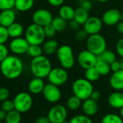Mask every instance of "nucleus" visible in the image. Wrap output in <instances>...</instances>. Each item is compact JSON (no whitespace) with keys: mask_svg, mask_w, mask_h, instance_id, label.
<instances>
[{"mask_svg":"<svg viewBox=\"0 0 123 123\" xmlns=\"http://www.w3.org/2000/svg\"><path fill=\"white\" fill-rule=\"evenodd\" d=\"M51 25L55 28L57 32H62L67 29L68 23L67 21H66L65 19H64L63 18L58 15L54 17L53 20L51 22Z\"/></svg>","mask_w":123,"mask_h":123,"instance_id":"a878e982","label":"nucleus"},{"mask_svg":"<svg viewBox=\"0 0 123 123\" xmlns=\"http://www.w3.org/2000/svg\"><path fill=\"white\" fill-rule=\"evenodd\" d=\"M98 58L107 63L109 65L112 64L113 62H115V61H117V57L115 52L107 49L105 51H104L100 55H99Z\"/></svg>","mask_w":123,"mask_h":123,"instance_id":"cd10ccee","label":"nucleus"},{"mask_svg":"<svg viewBox=\"0 0 123 123\" xmlns=\"http://www.w3.org/2000/svg\"><path fill=\"white\" fill-rule=\"evenodd\" d=\"M91 99H92L94 101H98L100 98H101V93L99 91H95L94 90V92H92L91 95Z\"/></svg>","mask_w":123,"mask_h":123,"instance_id":"de8ad7c7","label":"nucleus"},{"mask_svg":"<svg viewBox=\"0 0 123 123\" xmlns=\"http://www.w3.org/2000/svg\"><path fill=\"white\" fill-rule=\"evenodd\" d=\"M120 116H121V117L123 119V107L120 109Z\"/></svg>","mask_w":123,"mask_h":123,"instance_id":"864d4df0","label":"nucleus"},{"mask_svg":"<svg viewBox=\"0 0 123 123\" xmlns=\"http://www.w3.org/2000/svg\"><path fill=\"white\" fill-rule=\"evenodd\" d=\"M1 109L5 111L6 112H9L14 110V102L13 100L10 99H7L4 102H1Z\"/></svg>","mask_w":123,"mask_h":123,"instance_id":"c9c22d12","label":"nucleus"},{"mask_svg":"<svg viewBox=\"0 0 123 123\" xmlns=\"http://www.w3.org/2000/svg\"><path fill=\"white\" fill-rule=\"evenodd\" d=\"M120 66H121V70H123V58H122V59L120 61Z\"/></svg>","mask_w":123,"mask_h":123,"instance_id":"603ef678","label":"nucleus"},{"mask_svg":"<svg viewBox=\"0 0 123 123\" xmlns=\"http://www.w3.org/2000/svg\"><path fill=\"white\" fill-rule=\"evenodd\" d=\"M116 51L117 54L123 58V37L120 38L116 44Z\"/></svg>","mask_w":123,"mask_h":123,"instance_id":"79ce46f5","label":"nucleus"},{"mask_svg":"<svg viewBox=\"0 0 123 123\" xmlns=\"http://www.w3.org/2000/svg\"><path fill=\"white\" fill-rule=\"evenodd\" d=\"M101 123H123V119L116 114H107L103 117Z\"/></svg>","mask_w":123,"mask_h":123,"instance_id":"2f4dec72","label":"nucleus"},{"mask_svg":"<svg viewBox=\"0 0 123 123\" xmlns=\"http://www.w3.org/2000/svg\"><path fill=\"white\" fill-rule=\"evenodd\" d=\"M117 30L120 34L123 35V21H120L117 25Z\"/></svg>","mask_w":123,"mask_h":123,"instance_id":"8fccbe9b","label":"nucleus"},{"mask_svg":"<svg viewBox=\"0 0 123 123\" xmlns=\"http://www.w3.org/2000/svg\"><path fill=\"white\" fill-rule=\"evenodd\" d=\"M75 9H73L70 5H62L59 9V16L65 19L67 22H70L74 19Z\"/></svg>","mask_w":123,"mask_h":123,"instance_id":"4be33fe9","label":"nucleus"},{"mask_svg":"<svg viewBox=\"0 0 123 123\" xmlns=\"http://www.w3.org/2000/svg\"><path fill=\"white\" fill-rule=\"evenodd\" d=\"M109 84L111 87L116 91L123 90V70H120L117 72H113L109 79Z\"/></svg>","mask_w":123,"mask_h":123,"instance_id":"a211bd4d","label":"nucleus"},{"mask_svg":"<svg viewBox=\"0 0 123 123\" xmlns=\"http://www.w3.org/2000/svg\"><path fill=\"white\" fill-rule=\"evenodd\" d=\"M33 5L34 0H15L14 8L20 12H27L31 9Z\"/></svg>","mask_w":123,"mask_h":123,"instance_id":"393cba45","label":"nucleus"},{"mask_svg":"<svg viewBox=\"0 0 123 123\" xmlns=\"http://www.w3.org/2000/svg\"><path fill=\"white\" fill-rule=\"evenodd\" d=\"M80 7H82L87 11H90L92 8V4L89 0H80Z\"/></svg>","mask_w":123,"mask_h":123,"instance_id":"37998d69","label":"nucleus"},{"mask_svg":"<svg viewBox=\"0 0 123 123\" xmlns=\"http://www.w3.org/2000/svg\"><path fill=\"white\" fill-rule=\"evenodd\" d=\"M30 68L34 77L44 79L48 77L50 71L52 69V66L50 60L45 55L33 58L30 64Z\"/></svg>","mask_w":123,"mask_h":123,"instance_id":"f03ea898","label":"nucleus"},{"mask_svg":"<svg viewBox=\"0 0 123 123\" xmlns=\"http://www.w3.org/2000/svg\"><path fill=\"white\" fill-rule=\"evenodd\" d=\"M69 123H93L90 117L86 115H78L74 116Z\"/></svg>","mask_w":123,"mask_h":123,"instance_id":"72a5a7b5","label":"nucleus"},{"mask_svg":"<svg viewBox=\"0 0 123 123\" xmlns=\"http://www.w3.org/2000/svg\"><path fill=\"white\" fill-rule=\"evenodd\" d=\"M108 103L114 109H121L123 107V92L116 91L109 94Z\"/></svg>","mask_w":123,"mask_h":123,"instance_id":"6ab92c4d","label":"nucleus"},{"mask_svg":"<svg viewBox=\"0 0 123 123\" xmlns=\"http://www.w3.org/2000/svg\"><path fill=\"white\" fill-rule=\"evenodd\" d=\"M10 92L7 87H0V102H4L9 99Z\"/></svg>","mask_w":123,"mask_h":123,"instance_id":"ea45409f","label":"nucleus"},{"mask_svg":"<svg viewBox=\"0 0 123 123\" xmlns=\"http://www.w3.org/2000/svg\"><path fill=\"white\" fill-rule=\"evenodd\" d=\"M103 24L102 19L98 17L93 16L90 17L83 26V29L87 32V33L91 35L99 33L102 29Z\"/></svg>","mask_w":123,"mask_h":123,"instance_id":"4468645a","label":"nucleus"},{"mask_svg":"<svg viewBox=\"0 0 123 123\" xmlns=\"http://www.w3.org/2000/svg\"><path fill=\"white\" fill-rule=\"evenodd\" d=\"M43 31H44V34H45L46 37H48L49 39L53 38L56 35V33L57 32L51 24L43 27Z\"/></svg>","mask_w":123,"mask_h":123,"instance_id":"f704fd0d","label":"nucleus"},{"mask_svg":"<svg viewBox=\"0 0 123 123\" xmlns=\"http://www.w3.org/2000/svg\"><path fill=\"white\" fill-rule=\"evenodd\" d=\"M72 89L75 96L82 101H84L91 97V95L94 92V86L91 82L86 78H80L74 81Z\"/></svg>","mask_w":123,"mask_h":123,"instance_id":"7ed1b4c3","label":"nucleus"},{"mask_svg":"<svg viewBox=\"0 0 123 123\" xmlns=\"http://www.w3.org/2000/svg\"><path fill=\"white\" fill-rule=\"evenodd\" d=\"M45 84L43 79L35 77L28 84V90L32 94H38L43 92Z\"/></svg>","mask_w":123,"mask_h":123,"instance_id":"aec40b11","label":"nucleus"},{"mask_svg":"<svg viewBox=\"0 0 123 123\" xmlns=\"http://www.w3.org/2000/svg\"><path fill=\"white\" fill-rule=\"evenodd\" d=\"M121 21H123V12H121Z\"/></svg>","mask_w":123,"mask_h":123,"instance_id":"6e6d98bb","label":"nucleus"},{"mask_svg":"<svg viewBox=\"0 0 123 123\" xmlns=\"http://www.w3.org/2000/svg\"><path fill=\"white\" fill-rule=\"evenodd\" d=\"M69 27H70V29L73 31H78L79 30V28L80 27V25L79 23H78L75 19H72L71 21H70L69 22Z\"/></svg>","mask_w":123,"mask_h":123,"instance_id":"a18cd8bd","label":"nucleus"},{"mask_svg":"<svg viewBox=\"0 0 123 123\" xmlns=\"http://www.w3.org/2000/svg\"><path fill=\"white\" fill-rule=\"evenodd\" d=\"M43 49L41 45H30L28 50V54L32 58H36L40 56L43 53Z\"/></svg>","mask_w":123,"mask_h":123,"instance_id":"473e14b6","label":"nucleus"},{"mask_svg":"<svg viewBox=\"0 0 123 123\" xmlns=\"http://www.w3.org/2000/svg\"><path fill=\"white\" fill-rule=\"evenodd\" d=\"M21 120V113L15 110H13L12 111L7 112L4 121L6 123H20Z\"/></svg>","mask_w":123,"mask_h":123,"instance_id":"c85d7f7f","label":"nucleus"},{"mask_svg":"<svg viewBox=\"0 0 123 123\" xmlns=\"http://www.w3.org/2000/svg\"><path fill=\"white\" fill-rule=\"evenodd\" d=\"M67 111L65 106L62 105H56L53 106L49 111L47 117L51 123H61L66 120Z\"/></svg>","mask_w":123,"mask_h":123,"instance_id":"9d476101","label":"nucleus"},{"mask_svg":"<svg viewBox=\"0 0 123 123\" xmlns=\"http://www.w3.org/2000/svg\"><path fill=\"white\" fill-rule=\"evenodd\" d=\"M0 123H1V121H0Z\"/></svg>","mask_w":123,"mask_h":123,"instance_id":"13d9d810","label":"nucleus"},{"mask_svg":"<svg viewBox=\"0 0 123 123\" xmlns=\"http://www.w3.org/2000/svg\"><path fill=\"white\" fill-rule=\"evenodd\" d=\"M110 68H111V71L112 72H117V71H120L121 70L120 62L119 61H115L112 64H110Z\"/></svg>","mask_w":123,"mask_h":123,"instance_id":"c03bdc74","label":"nucleus"},{"mask_svg":"<svg viewBox=\"0 0 123 123\" xmlns=\"http://www.w3.org/2000/svg\"><path fill=\"white\" fill-rule=\"evenodd\" d=\"M56 54L62 68L65 69H70L74 66L75 62L74 53L70 45H63L59 46Z\"/></svg>","mask_w":123,"mask_h":123,"instance_id":"39448f33","label":"nucleus"},{"mask_svg":"<svg viewBox=\"0 0 123 123\" xmlns=\"http://www.w3.org/2000/svg\"><path fill=\"white\" fill-rule=\"evenodd\" d=\"M86 48L87 50L99 56L107 50V41L99 33L91 35L86 40Z\"/></svg>","mask_w":123,"mask_h":123,"instance_id":"423d86ee","label":"nucleus"},{"mask_svg":"<svg viewBox=\"0 0 123 123\" xmlns=\"http://www.w3.org/2000/svg\"><path fill=\"white\" fill-rule=\"evenodd\" d=\"M77 60L79 66L86 70L95 66L98 61V56L86 49L81 50L78 53Z\"/></svg>","mask_w":123,"mask_h":123,"instance_id":"1a4fd4ad","label":"nucleus"},{"mask_svg":"<svg viewBox=\"0 0 123 123\" xmlns=\"http://www.w3.org/2000/svg\"><path fill=\"white\" fill-rule=\"evenodd\" d=\"M0 71L6 79H16L23 71L22 61L15 55H8L0 63Z\"/></svg>","mask_w":123,"mask_h":123,"instance_id":"f257e3e1","label":"nucleus"},{"mask_svg":"<svg viewBox=\"0 0 123 123\" xmlns=\"http://www.w3.org/2000/svg\"><path fill=\"white\" fill-rule=\"evenodd\" d=\"M16 14L12 9L1 10L0 12V25L8 27L15 22Z\"/></svg>","mask_w":123,"mask_h":123,"instance_id":"f3484780","label":"nucleus"},{"mask_svg":"<svg viewBox=\"0 0 123 123\" xmlns=\"http://www.w3.org/2000/svg\"><path fill=\"white\" fill-rule=\"evenodd\" d=\"M9 37L7 27L0 25V44H4Z\"/></svg>","mask_w":123,"mask_h":123,"instance_id":"58836bf2","label":"nucleus"},{"mask_svg":"<svg viewBox=\"0 0 123 123\" xmlns=\"http://www.w3.org/2000/svg\"><path fill=\"white\" fill-rule=\"evenodd\" d=\"M53 15L51 12L46 9H39L35 11L32 15V19L33 23L45 27L48 25L51 24L53 20Z\"/></svg>","mask_w":123,"mask_h":123,"instance_id":"9b49d317","label":"nucleus"},{"mask_svg":"<svg viewBox=\"0 0 123 123\" xmlns=\"http://www.w3.org/2000/svg\"><path fill=\"white\" fill-rule=\"evenodd\" d=\"M7 30L9 37L13 39L21 37L24 32V27L20 23L15 22L7 27Z\"/></svg>","mask_w":123,"mask_h":123,"instance_id":"5701e85b","label":"nucleus"},{"mask_svg":"<svg viewBox=\"0 0 123 123\" xmlns=\"http://www.w3.org/2000/svg\"><path fill=\"white\" fill-rule=\"evenodd\" d=\"M67 123V122H66V121H65V122H63V123Z\"/></svg>","mask_w":123,"mask_h":123,"instance_id":"4d7b16f0","label":"nucleus"},{"mask_svg":"<svg viewBox=\"0 0 123 123\" xmlns=\"http://www.w3.org/2000/svg\"><path fill=\"white\" fill-rule=\"evenodd\" d=\"M101 75L98 72V71L96 69L95 67H92L90 68H88L85 71V78L91 82L96 81L99 79Z\"/></svg>","mask_w":123,"mask_h":123,"instance_id":"7c9ffc66","label":"nucleus"},{"mask_svg":"<svg viewBox=\"0 0 123 123\" xmlns=\"http://www.w3.org/2000/svg\"><path fill=\"white\" fill-rule=\"evenodd\" d=\"M8 48L4 44H0V63L8 56Z\"/></svg>","mask_w":123,"mask_h":123,"instance_id":"a19ab883","label":"nucleus"},{"mask_svg":"<svg viewBox=\"0 0 123 123\" xmlns=\"http://www.w3.org/2000/svg\"><path fill=\"white\" fill-rule=\"evenodd\" d=\"M48 3L55 7H60L62 5H63V3L65 0H47Z\"/></svg>","mask_w":123,"mask_h":123,"instance_id":"49530a36","label":"nucleus"},{"mask_svg":"<svg viewBox=\"0 0 123 123\" xmlns=\"http://www.w3.org/2000/svg\"><path fill=\"white\" fill-rule=\"evenodd\" d=\"M42 94L45 99L49 103H56L62 97V92L59 86L51 83L45 84Z\"/></svg>","mask_w":123,"mask_h":123,"instance_id":"f8f14e48","label":"nucleus"},{"mask_svg":"<svg viewBox=\"0 0 123 123\" xmlns=\"http://www.w3.org/2000/svg\"><path fill=\"white\" fill-rule=\"evenodd\" d=\"M7 112H6L5 111H4L3 110H0V121H3L5 120L6 117H7Z\"/></svg>","mask_w":123,"mask_h":123,"instance_id":"3c124183","label":"nucleus"},{"mask_svg":"<svg viewBox=\"0 0 123 123\" xmlns=\"http://www.w3.org/2000/svg\"><path fill=\"white\" fill-rule=\"evenodd\" d=\"M14 110L19 112L25 113L28 112L33 106V98L31 95L25 92L18 93L13 99Z\"/></svg>","mask_w":123,"mask_h":123,"instance_id":"0eeeda50","label":"nucleus"},{"mask_svg":"<svg viewBox=\"0 0 123 123\" xmlns=\"http://www.w3.org/2000/svg\"><path fill=\"white\" fill-rule=\"evenodd\" d=\"M89 17H90V16H89L88 11H87L80 6L75 9L74 19L78 23H79L80 25H83Z\"/></svg>","mask_w":123,"mask_h":123,"instance_id":"b1692460","label":"nucleus"},{"mask_svg":"<svg viewBox=\"0 0 123 123\" xmlns=\"http://www.w3.org/2000/svg\"><path fill=\"white\" fill-rule=\"evenodd\" d=\"M88 35H89L87 33V32L84 29L79 30L76 31V33L75 35V39L78 42H82V41L86 40Z\"/></svg>","mask_w":123,"mask_h":123,"instance_id":"4c0bfd02","label":"nucleus"},{"mask_svg":"<svg viewBox=\"0 0 123 123\" xmlns=\"http://www.w3.org/2000/svg\"><path fill=\"white\" fill-rule=\"evenodd\" d=\"M47 78L49 83L59 86L67 82L68 79V73L67 69L62 67L52 68Z\"/></svg>","mask_w":123,"mask_h":123,"instance_id":"6e6552de","label":"nucleus"},{"mask_svg":"<svg viewBox=\"0 0 123 123\" xmlns=\"http://www.w3.org/2000/svg\"><path fill=\"white\" fill-rule=\"evenodd\" d=\"M30 44L25 37L13 38L9 43V50L15 55H22L28 53Z\"/></svg>","mask_w":123,"mask_h":123,"instance_id":"ddd939ff","label":"nucleus"},{"mask_svg":"<svg viewBox=\"0 0 123 123\" xmlns=\"http://www.w3.org/2000/svg\"><path fill=\"white\" fill-rule=\"evenodd\" d=\"M15 0H0V10L13 9Z\"/></svg>","mask_w":123,"mask_h":123,"instance_id":"e433bc0d","label":"nucleus"},{"mask_svg":"<svg viewBox=\"0 0 123 123\" xmlns=\"http://www.w3.org/2000/svg\"><path fill=\"white\" fill-rule=\"evenodd\" d=\"M25 38L30 45H41L46 39L43 27L35 23L30 25L25 32Z\"/></svg>","mask_w":123,"mask_h":123,"instance_id":"20e7f679","label":"nucleus"},{"mask_svg":"<svg viewBox=\"0 0 123 123\" xmlns=\"http://www.w3.org/2000/svg\"><path fill=\"white\" fill-rule=\"evenodd\" d=\"M82 106V100L73 95L70 97L67 102V107L69 110L75 111L78 110Z\"/></svg>","mask_w":123,"mask_h":123,"instance_id":"c756f323","label":"nucleus"},{"mask_svg":"<svg viewBox=\"0 0 123 123\" xmlns=\"http://www.w3.org/2000/svg\"><path fill=\"white\" fill-rule=\"evenodd\" d=\"M99 2H101V3H104V2H107V1H109V0H97Z\"/></svg>","mask_w":123,"mask_h":123,"instance_id":"5fc2aeb1","label":"nucleus"},{"mask_svg":"<svg viewBox=\"0 0 123 123\" xmlns=\"http://www.w3.org/2000/svg\"><path fill=\"white\" fill-rule=\"evenodd\" d=\"M59 47V45L58 42L56 40L51 38V39H49V40L45 41L43 43L42 49H43V53L49 55L56 53Z\"/></svg>","mask_w":123,"mask_h":123,"instance_id":"412c9836","label":"nucleus"},{"mask_svg":"<svg viewBox=\"0 0 123 123\" xmlns=\"http://www.w3.org/2000/svg\"><path fill=\"white\" fill-rule=\"evenodd\" d=\"M82 110L84 115L88 117H92L96 115V113L98 112L99 105L96 101L88 98L84 100L82 103Z\"/></svg>","mask_w":123,"mask_h":123,"instance_id":"dca6fc26","label":"nucleus"},{"mask_svg":"<svg viewBox=\"0 0 123 123\" xmlns=\"http://www.w3.org/2000/svg\"><path fill=\"white\" fill-rule=\"evenodd\" d=\"M101 19L107 26L117 25L121 21V12L117 9H109L104 12Z\"/></svg>","mask_w":123,"mask_h":123,"instance_id":"2eb2a0df","label":"nucleus"},{"mask_svg":"<svg viewBox=\"0 0 123 123\" xmlns=\"http://www.w3.org/2000/svg\"><path fill=\"white\" fill-rule=\"evenodd\" d=\"M34 123H51L49 118L47 117H45V116H41V117H38Z\"/></svg>","mask_w":123,"mask_h":123,"instance_id":"09e8293b","label":"nucleus"},{"mask_svg":"<svg viewBox=\"0 0 123 123\" xmlns=\"http://www.w3.org/2000/svg\"><path fill=\"white\" fill-rule=\"evenodd\" d=\"M94 67L96 68V69L98 71V72L101 76H107L111 71L110 65L99 58Z\"/></svg>","mask_w":123,"mask_h":123,"instance_id":"bb28decb","label":"nucleus"}]
</instances>
